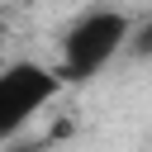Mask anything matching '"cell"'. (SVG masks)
I'll return each instance as SVG.
<instances>
[{
  "instance_id": "cell-2",
  "label": "cell",
  "mask_w": 152,
  "mask_h": 152,
  "mask_svg": "<svg viewBox=\"0 0 152 152\" xmlns=\"http://www.w3.org/2000/svg\"><path fill=\"white\" fill-rule=\"evenodd\" d=\"M62 86H66V76L57 66H43V62H28V57L10 62L0 71V133H5V142L19 138L62 95Z\"/></svg>"
},
{
  "instance_id": "cell-1",
  "label": "cell",
  "mask_w": 152,
  "mask_h": 152,
  "mask_svg": "<svg viewBox=\"0 0 152 152\" xmlns=\"http://www.w3.org/2000/svg\"><path fill=\"white\" fill-rule=\"evenodd\" d=\"M133 33H138V24L124 10H90L66 28L62 52H57V71L66 76V86H86L124 48H133Z\"/></svg>"
},
{
  "instance_id": "cell-3",
  "label": "cell",
  "mask_w": 152,
  "mask_h": 152,
  "mask_svg": "<svg viewBox=\"0 0 152 152\" xmlns=\"http://www.w3.org/2000/svg\"><path fill=\"white\" fill-rule=\"evenodd\" d=\"M133 52H142V57H152V14L138 24V33H133Z\"/></svg>"
}]
</instances>
